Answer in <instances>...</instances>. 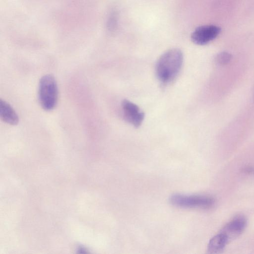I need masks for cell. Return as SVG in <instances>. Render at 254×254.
Instances as JSON below:
<instances>
[{"label": "cell", "instance_id": "ba28073f", "mask_svg": "<svg viewBox=\"0 0 254 254\" xmlns=\"http://www.w3.org/2000/svg\"><path fill=\"white\" fill-rule=\"evenodd\" d=\"M228 243L224 236L219 233L210 240L207 247V252L209 254L219 253L223 250Z\"/></svg>", "mask_w": 254, "mask_h": 254}, {"label": "cell", "instance_id": "9c48e42d", "mask_svg": "<svg viewBox=\"0 0 254 254\" xmlns=\"http://www.w3.org/2000/svg\"><path fill=\"white\" fill-rule=\"evenodd\" d=\"M232 59V55L226 52L219 53L215 58L216 62L220 65L227 64L230 62Z\"/></svg>", "mask_w": 254, "mask_h": 254}, {"label": "cell", "instance_id": "6da1fadb", "mask_svg": "<svg viewBox=\"0 0 254 254\" xmlns=\"http://www.w3.org/2000/svg\"><path fill=\"white\" fill-rule=\"evenodd\" d=\"M183 60L182 52L177 48L168 50L163 53L158 60L155 67L159 80L163 83L173 80L181 69Z\"/></svg>", "mask_w": 254, "mask_h": 254}, {"label": "cell", "instance_id": "3957f363", "mask_svg": "<svg viewBox=\"0 0 254 254\" xmlns=\"http://www.w3.org/2000/svg\"><path fill=\"white\" fill-rule=\"evenodd\" d=\"M170 201L172 205L179 207L202 209L210 208L215 203V200L211 196L179 194L172 195Z\"/></svg>", "mask_w": 254, "mask_h": 254}, {"label": "cell", "instance_id": "52a82bcc", "mask_svg": "<svg viewBox=\"0 0 254 254\" xmlns=\"http://www.w3.org/2000/svg\"><path fill=\"white\" fill-rule=\"evenodd\" d=\"M0 117L5 123L16 125L19 122L18 116L13 108L7 102L0 100Z\"/></svg>", "mask_w": 254, "mask_h": 254}, {"label": "cell", "instance_id": "277c9868", "mask_svg": "<svg viewBox=\"0 0 254 254\" xmlns=\"http://www.w3.org/2000/svg\"><path fill=\"white\" fill-rule=\"evenodd\" d=\"M220 31V28L216 25L200 26L197 27L192 33L191 39L195 44L204 45L215 39Z\"/></svg>", "mask_w": 254, "mask_h": 254}, {"label": "cell", "instance_id": "7a4b0ae2", "mask_svg": "<svg viewBox=\"0 0 254 254\" xmlns=\"http://www.w3.org/2000/svg\"><path fill=\"white\" fill-rule=\"evenodd\" d=\"M58 90L56 80L51 74L43 76L39 81L38 98L41 106L46 111L53 110L57 105Z\"/></svg>", "mask_w": 254, "mask_h": 254}, {"label": "cell", "instance_id": "30bf717a", "mask_svg": "<svg viewBox=\"0 0 254 254\" xmlns=\"http://www.w3.org/2000/svg\"><path fill=\"white\" fill-rule=\"evenodd\" d=\"M243 171L247 174L254 175V168L252 167H245Z\"/></svg>", "mask_w": 254, "mask_h": 254}, {"label": "cell", "instance_id": "5b68a950", "mask_svg": "<svg viewBox=\"0 0 254 254\" xmlns=\"http://www.w3.org/2000/svg\"><path fill=\"white\" fill-rule=\"evenodd\" d=\"M246 225V218L243 216L239 215L227 223L219 233L224 236L229 243L240 235L245 230Z\"/></svg>", "mask_w": 254, "mask_h": 254}, {"label": "cell", "instance_id": "8992f818", "mask_svg": "<svg viewBox=\"0 0 254 254\" xmlns=\"http://www.w3.org/2000/svg\"><path fill=\"white\" fill-rule=\"evenodd\" d=\"M122 108L125 119L135 127L140 126L144 118V114L138 106L127 100L122 103Z\"/></svg>", "mask_w": 254, "mask_h": 254}]
</instances>
